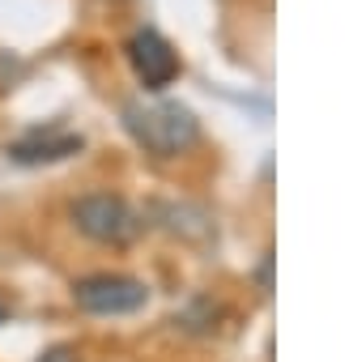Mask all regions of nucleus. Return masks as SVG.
<instances>
[{
  "instance_id": "1",
  "label": "nucleus",
  "mask_w": 349,
  "mask_h": 362,
  "mask_svg": "<svg viewBox=\"0 0 349 362\" xmlns=\"http://www.w3.org/2000/svg\"><path fill=\"white\" fill-rule=\"evenodd\" d=\"M124 128L132 132V141L158 158H174L188 153L201 141V119L192 107L170 103V98H153V103H128L124 107Z\"/></svg>"
},
{
  "instance_id": "2",
  "label": "nucleus",
  "mask_w": 349,
  "mask_h": 362,
  "mask_svg": "<svg viewBox=\"0 0 349 362\" xmlns=\"http://www.w3.org/2000/svg\"><path fill=\"white\" fill-rule=\"evenodd\" d=\"M73 226L102 243V247H124L141 235V214L124 201V197H111V192H90V197H77L73 209H69Z\"/></svg>"
},
{
  "instance_id": "3",
  "label": "nucleus",
  "mask_w": 349,
  "mask_h": 362,
  "mask_svg": "<svg viewBox=\"0 0 349 362\" xmlns=\"http://www.w3.org/2000/svg\"><path fill=\"white\" fill-rule=\"evenodd\" d=\"M73 303L90 315H132L149 303V286L128 273H90L73 281Z\"/></svg>"
},
{
  "instance_id": "4",
  "label": "nucleus",
  "mask_w": 349,
  "mask_h": 362,
  "mask_svg": "<svg viewBox=\"0 0 349 362\" xmlns=\"http://www.w3.org/2000/svg\"><path fill=\"white\" fill-rule=\"evenodd\" d=\"M128 64H132V73H136V81L145 86V90H166L174 77H179V52L170 47V39L166 35H158V30H136L132 39H128Z\"/></svg>"
},
{
  "instance_id": "5",
  "label": "nucleus",
  "mask_w": 349,
  "mask_h": 362,
  "mask_svg": "<svg viewBox=\"0 0 349 362\" xmlns=\"http://www.w3.org/2000/svg\"><path fill=\"white\" fill-rule=\"evenodd\" d=\"M81 132H69V128H30L26 136L9 141V158L18 166H47V162H64L73 153H81Z\"/></svg>"
},
{
  "instance_id": "6",
  "label": "nucleus",
  "mask_w": 349,
  "mask_h": 362,
  "mask_svg": "<svg viewBox=\"0 0 349 362\" xmlns=\"http://www.w3.org/2000/svg\"><path fill=\"white\" fill-rule=\"evenodd\" d=\"M153 214L162 218V226L170 235H184V239H209L213 235L209 214L196 209V205H153Z\"/></svg>"
},
{
  "instance_id": "7",
  "label": "nucleus",
  "mask_w": 349,
  "mask_h": 362,
  "mask_svg": "<svg viewBox=\"0 0 349 362\" xmlns=\"http://www.w3.org/2000/svg\"><path fill=\"white\" fill-rule=\"evenodd\" d=\"M218 315H222V307H218L213 298H192V303L179 311V324L192 328V332H213V328H218Z\"/></svg>"
},
{
  "instance_id": "8",
  "label": "nucleus",
  "mask_w": 349,
  "mask_h": 362,
  "mask_svg": "<svg viewBox=\"0 0 349 362\" xmlns=\"http://www.w3.org/2000/svg\"><path fill=\"white\" fill-rule=\"evenodd\" d=\"M35 362H77V349H73V345H52V349H43Z\"/></svg>"
},
{
  "instance_id": "9",
  "label": "nucleus",
  "mask_w": 349,
  "mask_h": 362,
  "mask_svg": "<svg viewBox=\"0 0 349 362\" xmlns=\"http://www.w3.org/2000/svg\"><path fill=\"white\" fill-rule=\"evenodd\" d=\"M256 281H260V290H264V294L273 290V252H264V256H260V269H256Z\"/></svg>"
},
{
  "instance_id": "10",
  "label": "nucleus",
  "mask_w": 349,
  "mask_h": 362,
  "mask_svg": "<svg viewBox=\"0 0 349 362\" xmlns=\"http://www.w3.org/2000/svg\"><path fill=\"white\" fill-rule=\"evenodd\" d=\"M0 324H5V303H0Z\"/></svg>"
}]
</instances>
